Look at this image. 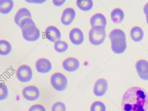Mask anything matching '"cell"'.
Masks as SVG:
<instances>
[{
    "mask_svg": "<svg viewBox=\"0 0 148 111\" xmlns=\"http://www.w3.org/2000/svg\"><path fill=\"white\" fill-rule=\"evenodd\" d=\"M121 107L122 111H147L148 94L141 88L134 86L129 88L123 96Z\"/></svg>",
    "mask_w": 148,
    "mask_h": 111,
    "instance_id": "1",
    "label": "cell"
},
{
    "mask_svg": "<svg viewBox=\"0 0 148 111\" xmlns=\"http://www.w3.org/2000/svg\"><path fill=\"white\" fill-rule=\"evenodd\" d=\"M106 36L105 27L102 26L92 27L89 32V39L90 43L95 45L102 44Z\"/></svg>",
    "mask_w": 148,
    "mask_h": 111,
    "instance_id": "2",
    "label": "cell"
},
{
    "mask_svg": "<svg viewBox=\"0 0 148 111\" xmlns=\"http://www.w3.org/2000/svg\"><path fill=\"white\" fill-rule=\"evenodd\" d=\"M50 82L52 87L56 90L62 91L66 88L67 80L62 74L56 73L52 75L50 78Z\"/></svg>",
    "mask_w": 148,
    "mask_h": 111,
    "instance_id": "3",
    "label": "cell"
},
{
    "mask_svg": "<svg viewBox=\"0 0 148 111\" xmlns=\"http://www.w3.org/2000/svg\"><path fill=\"white\" fill-rule=\"evenodd\" d=\"M16 76L18 80L21 82H25L29 81L32 76L31 68L27 65L20 66L16 71Z\"/></svg>",
    "mask_w": 148,
    "mask_h": 111,
    "instance_id": "4",
    "label": "cell"
},
{
    "mask_svg": "<svg viewBox=\"0 0 148 111\" xmlns=\"http://www.w3.org/2000/svg\"><path fill=\"white\" fill-rule=\"evenodd\" d=\"M22 32L23 37L28 41H36L40 36V31L35 25L22 30Z\"/></svg>",
    "mask_w": 148,
    "mask_h": 111,
    "instance_id": "5",
    "label": "cell"
},
{
    "mask_svg": "<svg viewBox=\"0 0 148 111\" xmlns=\"http://www.w3.org/2000/svg\"><path fill=\"white\" fill-rule=\"evenodd\" d=\"M110 40L111 49L114 53L121 54L125 51L127 48L126 38H116Z\"/></svg>",
    "mask_w": 148,
    "mask_h": 111,
    "instance_id": "6",
    "label": "cell"
},
{
    "mask_svg": "<svg viewBox=\"0 0 148 111\" xmlns=\"http://www.w3.org/2000/svg\"><path fill=\"white\" fill-rule=\"evenodd\" d=\"M24 98L29 101L37 99L39 97L40 92L38 88L36 86L30 85L24 88L22 91Z\"/></svg>",
    "mask_w": 148,
    "mask_h": 111,
    "instance_id": "7",
    "label": "cell"
},
{
    "mask_svg": "<svg viewBox=\"0 0 148 111\" xmlns=\"http://www.w3.org/2000/svg\"><path fill=\"white\" fill-rule=\"evenodd\" d=\"M135 67L139 77L148 80V62L144 60H138L136 63Z\"/></svg>",
    "mask_w": 148,
    "mask_h": 111,
    "instance_id": "8",
    "label": "cell"
},
{
    "mask_svg": "<svg viewBox=\"0 0 148 111\" xmlns=\"http://www.w3.org/2000/svg\"><path fill=\"white\" fill-rule=\"evenodd\" d=\"M108 89L107 81L103 78L97 79L95 82L93 90L95 95L98 97L103 96Z\"/></svg>",
    "mask_w": 148,
    "mask_h": 111,
    "instance_id": "9",
    "label": "cell"
},
{
    "mask_svg": "<svg viewBox=\"0 0 148 111\" xmlns=\"http://www.w3.org/2000/svg\"><path fill=\"white\" fill-rule=\"evenodd\" d=\"M45 32L46 38L51 42L55 43L60 39V32L54 26L50 25L47 27Z\"/></svg>",
    "mask_w": 148,
    "mask_h": 111,
    "instance_id": "10",
    "label": "cell"
},
{
    "mask_svg": "<svg viewBox=\"0 0 148 111\" xmlns=\"http://www.w3.org/2000/svg\"><path fill=\"white\" fill-rule=\"evenodd\" d=\"M35 66L37 71L39 73H46L49 72L51 69V62L44 58L38 60L35 63Z\"/></svg>",
    "mask_w": 148,
    "mask_h": 111,
    "instance_id": "11",
    "label": "cell"
},
{
    "mask_svg": "<svg viewBox=\"0 0 148 111\" xmlns=\"http://www.w3.org/2000/svg\"><path fill=\"white\" fill-rule=\"evenodd\" d=\"M63 68L66 71L72 72L77 70L79 68V62L76 58L73 57L67 58L62 63Z\"/></svg>",
    "mask_w": 148,
    "mask_h": 111,
    "instance_id": "12",
    "label": "cell"
},
{
    "mask_svg": "<svg viewBox=\"0 0 148 111\" xmlns=\"http://www.w3.org/2000/svg\"><path fill=\"white\" fill-rule=\"evenodd\" d=\"M69 38L72 43L77 45L81 44L84 40L82 32L77 28H74L71 30L69 33Z\"/></svg>",
    "mask_w": 148,
    "mask_h": 111,
    "instance_id": "13",
    "label": "cell"
},
{
    "mask_svg": "<svg viewBox=\"0 0 148 111\" xmlns=\"http://www.w3.org/2000/svg\"><path fill=\"white\" fill-rule=\"evenodd\" d=\"M75 16V12L73 9L66 8L63 12L61 18V22L63 25H68L73 21Z\"/></svg>",
    "mask_w": 148,
    "mask_h": 111,
    "instance_id": "14",
    "label": "cell"
},
{
    "mask_svg": "<svg viewBox=\"0 0 148 111\" xmlns=\"http://www.w3.org/2000/svg\"><path fill=\"white\" fill-rule=\"evenodd\" d=\"M92 27L94 26H102L105 27L107 21L105 16L101 13H97L93 15L90 20Z\"/></svg>",
    "mask_w": 148,
    "mask_h": 111,
    "instance_id": "15",
    "label": "cell"
},
{
    "mask_svg": "<svg viewBox=\"0 0 148 111\" xmlns=\"http://www.w3.org/2000/svg\"><path fill=\"white\" fill-rule=\"evenodd\" d=\"M26 18H32L31 13L27 8H21L18 10L14 16V22L17 25L19 26L20 21Z\"/></svg>",
    "mask_w": 148,
    "mask_h": 111,
    "instance_id": "16",
    "label": "cell"
},
{
    "mask_svg": "<svg viewBox=\"0 0 148 111\" xmlns=\"http://www.w3.org/2000/svg\"><path fill=\"white\" fill-rule=\"evenodd\" d=\"M130 36L133 41L138 42L142 39L144 36L143 32L140 27L134 26L130 30Z\"/></svg>",
    "mask_w": 148,
    "mask_h": 111,
    "instance_id": "17",
    "label": "cell"
},
{
    "mask_svg": "<svg viewBox=\"0 0 148 111\" xmlns=\"http://www.w3.org/2000/svg\"><path fill=\"white\" fill-rule=\"evenodd\" d=\"M14 3L11 0H0V12L3 14H7L12 10Z\"/></svg>",
    "mask_w": 148,
    "mask_h": 111,
    "instance_id": "18",
    "label": "cell"
},
{
    "mask_svg": "<svg viewBox=\"0 0 148 111\" xmlns=\"http://www.w3.org/2000/svg\"><path fill=\"white\" fill-rule=\"evenodd\" d=\"M123 11L119 8L113 10L111 13V17L112 22L115 23H119L122 22L124 18Z\"/></svg>",
    "mask_w": 148,
    "mask_h": 111,
    "instance_id": "19",
    "label": "cell"
},
{
    "mask_svg": "<svg viewBox=\"0 0 148 111\" xmlns=\"http://www.w3.org/2000/svg\"><path fill=\"white\" fill-rule=\"evenodd\" d=\"M76 4L81 10L87 11L92 8L93 3L91 0H77L76 1Z\"/></svg>",
    "mask_w": 148,
    "mask_h": 111,
    "instance_id": "20",
    "label": "cell"
},
{
    "mask_svg": "<svg viewBox=\"0 0 148 111\" xmlns=\"http://www.w3.org/2000/svg\"><path fill=\"white\" fill-rule=\"evenodd\" d=\"M12 50V46L7 41L1 40H0V54L6 56L10 53Z\"/></svg>",
    "mask_w": 148,
    "mask_h": 111,
    "instance_id": "21",
    "label": "cell"
},
{
    "mask_svg": "<svg viewBox=\"0 0 148 111\" xmlns=\"http://www.w3.org/2000/svg\"><path fill=\"white\" fill-rule=\"evenodd\" d=\"M68 47V45L65 41L58 40L54 43V48L58 52L61 53L66 51Z\"/></svg>",
    "mask_w": 148,
    "mask_h": 111,
    "instance_id": "22",
    "label": "cell"
},
{
    "mask_svg": "<svg viewBox=\"0 0 148 111\" xmlns=\"http://www.w3.org/2000/svg\"><path fill=\"white\" fill-rule=\"evenodd\" d=\"M106 108L104 104L102 102L96 101L91 105L90 111H106Z\"/></svg>",
    "mask_w": 148,
    "mask_h": 111,
    "instance_id": "23",
    "label": "cell"
},
{
    "mask_svg": "<svg viewBox=\"0 0 148 111\" xmlns=\"http://www.w3.org/2000/svg\"><path fill=\"white\" fill-rule=\"evenodd\" d=\"M34 25H35V24L32 18H26L20 21L19 26L22 30Z\"/></svg>",
    "mask_w": 148,
    "mask_h": 111,
    "instance_id": "24",
    "label": "cell"
},
{
    "mask_svg": "<svg viewBox=\"0 0 148 111\" xmlns=\"http://www.w3.org/2000/svg\"><path fill=\"white\" fill-rule=\"evenodd\" d=\"M109 37L110 40L118 37L126 38L124 32L120 29H114L110 32L109 35Z\"/></svg>",
    "mask_w": 148,
    "mask_h": 111,
    "instance_id": "25",
    "label": "cell"
},
{
    "mask_svg": "<svg viewBox=\"0 0 148 111\" xmlns=\"http://www.w3.org/2000/svg\"><path fill=\"white\" fill-rule=\"evenodd\" d=\"M0 85V100H3L8 97V90L5 84L1 83Z\"/></svg>",
    "mask_w": 148,
    "mask_h": 111,
    "instance_id": "26",
    "label": "cell"
},
{
    "mask_svg": "<svg viewBox=\"0 0 148 111\" xmlns=\"http://www.w3.org/2000/svg\"><path fill=\"white\" fill-rule=\"evenodd\" d=\"M65 105L61 102H57L53 105L51 111H66Z\"/></svg>",
    "mask_w": 148,
    "mask_h": 111,
    "instance_id": "27",
    "label": "cell"
},
{
    "mask_svg": "<svg viewBox=\"0 0 148 111\" xmlns=\"http://www.w3.org/2000/svg\"><path fill=\"white\" fill-rule=\"evenodd\" d=\"M28 111H46V110L42 105L36 104L31 106L29 109Z\"/></svg>",
    "mask_w": 148,
    "mask_h": 111,
    "instance_id": "28",
    "label": "cell"
},
{
    "mask_svg": "<svg viewBox=\"0 0 148 111\" xmlns=\"http://www.w3.org/2000/svg\"><path fill=\"white\" fill-rule=\"evenodd\" d=\"M65 1V0H53V3L55 5L60 6L62 5Z\"/></svg>",
    "mask_w": 148,
    "mask_h": 111,
    "instance_id": "29",
    "label": "cell"
},
{
    "mask_svg": "<svg viewBox=\"0 0 148 111\" xmlns=\"http://www.w3.org/2000/svg\"><path fill=\"white\" fill-rule=\"evenodd\" d=\"M26 1L27 2L31 3H42L45 2L46 0H26Z\"/></svg>",
    "mask_w": 148,
    "mask_h": 111,
    "instance_id": "30",
    "label": "cell"
},
{
    "mask_svg": "<svg viewBox=\"0 0 148 111\" xmlns=\"http://www.w3.org/2000/svg\"><path fill=\"white\" fill-rule=\"evenodd\" d=\"M143 11L146 15V17H148V2L145 5L143 8Z\"/></svg>",
    "mask_w": 148,
    "mask_h": 111,
    "instance_id": "31",
    "label": "cell"
},
{
    "mask_svg": "<svg viewBox=\"0 0 148 111\" xmlns=\"http://www.w3.org/2000/svg\"><path fill=\"white\" fill-rule=\"evenodd\" d=\"M146 18L147 21V24H148V17H146Z\"/></svg>",
    "mask_w": 148,
    "mask_h": 111,
    "instance_id": "32",
    "label": "cell"
}]
</instances>
